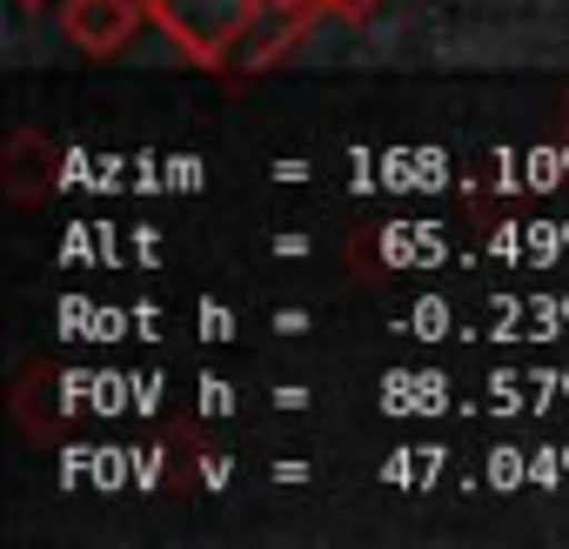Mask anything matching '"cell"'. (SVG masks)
Masks as SVG:
<instances>
[{
	"label": "cell",
	"mask_w": 569,
	"mask_h": 549,
	"mask_svg": "<svg viewBox=\"0 0 569 549\" xmlns=\"http://www.w3.org/2000/svg\"><path fill=\"white\" fill-rule=\"evenodd\" d=\"M141 28H148V0H61V34L94 61L121 54Z\"/></svg>",
	"instance_id": "7a4b0ae2"
},
{
	"label": "cell",
	"mask_w": 569,
	"mask_h": 549,
	"mask_svg": "<svg viewBox=\"0 0 569 549\" xmlns=\"http://www.w3.org/2000/svg\"><path fill=\"white\" fill-rule=\"evenodd\" d=\"M21 8H41V0H21Z\"/></svg>",
	"instance_id": "277c9868"
},
{
	"label": "cell",
	"mask_w": 569,
	"mask_h": 549,
	"mask_svg": "<svg viewBox=\"0 0 569 549\" xmlns=\"http://www.w3.org/2000/svg\"><path fill=\"white\" fill-rule=\"evenodd\" d=\"M322 8H329L336 21H369V14L382 8V0H322Z\"/></svg>",
	"instance_id": "3957f363"
},
{
	"label": "cell",
	"mask_w": 569,
	"mask_h": 549,
	"mask_svg": "<svg viewBox=\"0 0 569 549\" xmlns=\"http://www.w3.org/2000/svg\"><path fill=\"white\" fill-rule=\"evenodd\" d=\"M148 21L194 68H228L241 34L254 28V0H148Z\"/></svg>",
	"instance_id": "6da1fadb"
}]
</instances>
